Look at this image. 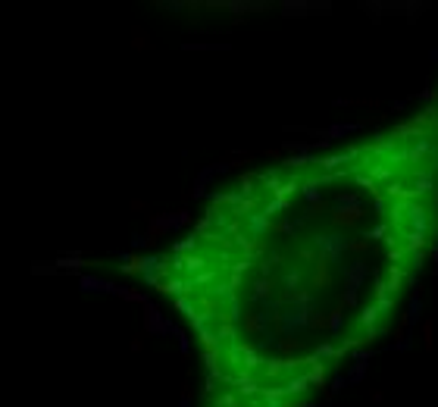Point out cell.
<instances>
[{"mask_svg": "<svg viewBox=\"0 0 438 407\" xmlns=\"http://www.w3.org/2000/svg\"><path fill=\"white\" fill-rule=\"evenodd\" d=\"M432 188L423 163L366 147L222 194L173 254L169 282L219 382L276 404L376 342L429 244Z\"/></svg>", "mask_w": 438, "mask_h": 407, "instance_id": "1", "label": "cell"}]
</instances>
